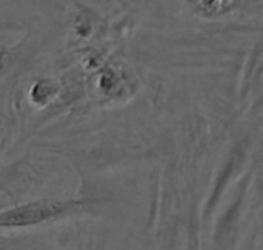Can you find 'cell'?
Wrapping results in <instances>:
<instances>
[{"label": "cell", "mask_w": 263, "mask_h": 250, "mask_svg": "<svg viewBox=\"0 0 263 250\" xmlns=\"http://www.w3.org/2000/svg\"><path fill=\"white\" fill-rule=\"evenodd\" d=\"M54 83L51 81H39L34 85L32 91H31V98L35 105L39 106H45L54 95H55V91H54Z\"/></svg>", "instance_id": "cell-2"}, {"label": "cell", "mask_w": 263, "mask_h": 250, "mask_svg": "<svg viewBox=\"0 0 263 250\" xmlns=\"http://www.w3.org/2000/svg\"><path fill=\"white\" fill-rule=\"evenodd\" d=\"M22 25L17 22H8V20H0V31H15L20 29Z\"/></svg>", "instance_id": "cell-4"}, {"label": "cell", "mask_w": 263, "mask_h": 250, "mask_svg": "<svg viewBox=\"0 0 263 250\" xmlns=\"http://www.w3.org/2000/svg\"><path fill=\"white\" fill-rule=\"evenodd\" d=\"M83 207L85 201L80 200L42 198L20 203L0 211V229L18 231L43 226L71 217Z\"/></svg>", "instance_id": "cell-1"}, {"label": "cell", "mask_w": 263, "mask_h": 250, "mask_svg": "<svg viewBox=\"0 0 263 250\" xmlns=\"http://www.w3.org/2000/svg\"><path fill=\"white\" fill-rule=\"evenodd\" d=\"M6 231L0 229V250H15L17 249V238H12L5 234Z\"/></svg>", "instance_id": "cell-3"}]
</instances>
